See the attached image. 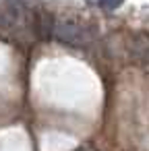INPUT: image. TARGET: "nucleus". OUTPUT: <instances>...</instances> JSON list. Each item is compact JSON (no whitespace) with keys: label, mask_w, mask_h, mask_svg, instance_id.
Segmentation results:
<instances>
[{"label":"nucleus","mask_w":149,"mask_h":151,"mask_svg":"<svg viewBox=\"0 0 149 151\" xmlns=\"http://www.w3.org/2000/svg\"><path fill=\"white\" fill-rule=\"evenodd\" d=\"M52 35L68 46H87L93 40V31L73 19H56L52 25Z\"/></svg>","instance_id":"obj_1"},{"label":"nucleus","mask_w":149,"mask_h":151,"mask_svg":"<svg viewBox=\"0 0 149 151\" xmlns=\"http://www.w3.org/2000/svg\"><path fill=\"white\" fill-rule=\"evenodd\" d=\"M122 2H124V0H97V4L101 9H106V11H116Z\"/></svg>","instance_id":"obj_2"}]
</instances>
